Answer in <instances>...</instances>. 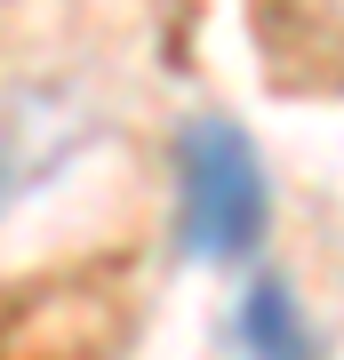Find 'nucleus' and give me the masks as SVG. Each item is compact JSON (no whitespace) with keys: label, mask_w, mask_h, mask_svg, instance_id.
Listing matches in <instances>:
<instances>
[{"label":"nucleus","mask_w":344,"mask_h":360,"mask_svg":"<svg viewBox=\"0 0 344 360\" xmlns=\"http://www.w3.org/2000/svg\"><path fill=\"white\" fill-rule=\"evenodd\" d=\"M241 352L248 360H320V336L305 321V304H296L288 281H272V272H256L248 296H241Z\"/></svg>","instance_id":"obj_2"},{"label":"nucleus","mask_w":344,"mask_h":360,"mask_svg":"<svg viewBox=\"0 0 344 360\" xmlns=\"http://www.w3.org/2000/svg\"><path fill=\"white\" fill-rule=\"evenodd\" d=\"M177 200H184V248L208 264H241L265 240V168L256 144L232 120H192L177 153Z\"/></svg>","instance_id":"obj_1"}]
</instances>
